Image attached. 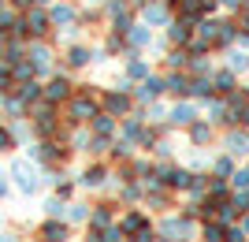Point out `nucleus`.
Listing matches in <instances>:
<instances>
[{
  "mask_svg": "<svg viewBox=\"0 0 249 242\" xmlns=\"http://www.w3.org/2000/svg\"><path fill=\"white\" fill-rule=\"evenodd\" d=\"M171 119H175V123H194V108H190V105H178L175 112H171Z\"/></svg>",
  "mask_w": 249,
  "mask_h": 242,
  "instance_id": "obj_18",
  "label": "nucleus"
},
{
  "mask_svg": "<svg viewBox=\"0 0 249 242\" xmlns=\"http://www.w3.org/2000/svg\"><path fill=\"white\" fill-rule=\"evenodd\" d=\"M242 119H246V123H249V108H246V112H242Z\"/></svg>",
  "mask_w": 249,
  "mask_h": 242,
  "instance_id": "obj_30",
  "label": "nucleus"
},
{
  "mask_svg": "<svg viewBox=\"0 0 249 242\" xmlns=\"http://www.w3.org/2000/svg\"><path fill=\"white\" fill-rule=\"evenodd\" d=\"M171 8H175V15H201L205 0H171ZM201 19H205V15H201Z\"/></svg>",
  "mask_w": 249,
  "mask_h": 242,
  "instance_id": "obj_10",
  "label": "nucleus"
},
{
  "mask_svg": "<svg viewBox=\"0 0 249 242\" xmlns=\"http://www.w3.org/2000/svg\"><path fill=\"white\" fill-rule=\"evenodd\" d=\"M8 149H11V134H8V130H0V153H8Z\"/></svg>",
  "mask_w": 249,
  "mask_h": 242,
  "instance_id": "obj_26",
  "label": "nucleus"
},
{
  "mask_svg": "<svg viewBox=\"0 0 249 242\" xmlns=\"http://www.w3.org/2000/svg\"><path fill=\"white\" fill-rule=\"evenodd\" d=\"M26 60L34 63V71H37V74H45V71H49V63H52L49 45H30V49H26Z\"/></svg>",
  "mask_w": 249,
  "mask_h": 242,
  "instance_id": "obj_6",
  "label": "nucleus"
},
{
  "mask_svg": "<svg viewBox=\"0 0 249 242\" xmlns=\"http://www.w3.org/2000/svg\"><path fill=\"white\" fill-rule=\"evenodd\" d=\"M45 209H49V216H63V205H60V201H56V198H52L49 205H45Z\"/></svg>",
  "mask_w": 249,
  "mask_h": 242,
  "instance_id": "obj_23",
  "label": "nucleus"
},
{
  "mask_svg": "<svg viewBox=\"0 0 249 242\" xmlns=\"http://www.w3.org/2000/svg\"><path fill=\"white\" fill-rule=\"evenodd\" d=\"M45 97H49V101H67V97H71V82L56 74V78L49 82V90H45Z\"/></svg>",
  "mask_w": 249,
  "mask_h": 242,
  "instance_id": "obj_8",
  "label": "nucleus"
},
{
  "mask_svg": "<svg viewBox=\"0 0 249 242\" xmlns=\"http://www.w3.org/2000/svg\"><path fill=\"white\" fill-rule=\"evenodd\" d=\"M104 105H108V112H126L130 101H126L123 93H108V97H104Z\"/></svg>",
  "mask_w": 249,
  "mask_h": 242,
  "instance_id": "obj_16",
  "label": "nucleus"
},
{
  "mask_svg": "<svg viewBox=\"0 0 249 242\" xmlns=\"http://www.w3.org/2000/svg\"><path fill=\"white\" fill-rule=\"evenodd\" d=\"M45 242H63L67 239V227H63V223H45Z\"/></svg>",
  "mask_w": 249,
  "mask_h": 242,
  "instance_id": "obj_15",
  "label": "nucleus"
},
{
  "mask_svg": "<svg viewBox=\"0 0 249 242\" xmlns=\"http://www.w3.org/2000/svg\"><path fill=\"white\" fill-rule=\"evenodd\" d=\"M8 86V67H0V90Z\"/></svg>",
  "mask_w": 249,
  "mask_h": 242,
  "instance_id": "obj_29",
  "label": "nucleus"
},
{
  "mask_svg": "<svg viewBox=\"0 0 249 242\" xmlns=\"http://www.w3.org/2000/svg\"><path fill=\"white\" fill-rule=\"evenodd\" d=\"M126 45H130V49H149V45H153V26H145V22L130 26V30H126Z\"/></svg>",
  "mask_w": 249,
  "mask_h": 242,
  "instance_id": "obj_5",
  "label": "nucleus"
},
{
  "mask_svg": "<svg viewBox=\"0 0 249 242\" xmlns=\"http://www.w3.org/2000/svg\"><path fill=\"white\" fill-rule=\"evenodd\" d=\"M205 239H208V242H219V239H223V231H219V227H208Z\"/></svg>",
  "mask_w": 249,
  "mask_h": 242,
  "instance_id": "obj_28",
  "label": "nucleus"
},
{
  "mask_svg": "<svg viewBox=\"0 0 249 242\" xmlns=\"http://www.w3.org/2000/svg\"><path fill=\"white\" fill-rule=\"evenodd\" d=\"M11 171H15V179H19V190H26V194H34V190H37V171H34L30 164H22V160H19Z\"/></svg>",
  "mask_w": 249,
  "mask_h": 242,
  "instance_id": "obj_7",
  "label": "nucleus"
},
{
  "mask_svg": "<svg viewBox=\"0 0 249 242\" xmlns=\"http://www.w3.org/2000/svg\"><path fill=\"white\" fill-rule=\"evenodd\" d=\"M123 227H126V231H138V227H142V216H126Z\"/></svg>",
  "mask_w": 249,
  "mask_h": 242,
  "instance_id": "obj_24",
  "label": "nucleus"
},
{
  "mask_svg": "<svg viewBox=\"0 0 249 242\" xmlns=\"http://www.w3.org/2000/svg\"><path fill=\"white\" fill-rule=\"evenodd\" d=\"M219 8H227V11H242V0H219Z\"/></svg>",
  "mask_w": 249,
  "mask_h": 242,
  "instance_id": "obj_25",
  "label": "nucleus"
},
{
  "mask_svg": "<svg viewBox=\"0 0 249 242\" xmlns=\"http://www.w3.org/2000/svg\"><path fill=\"white\" fill-rule=\"evenodd\" d=\"M97 116V101L93 93H78L71 101V119H93Z\"/></svg>",
  "mask_w": 249,
  "mask_h": 242,
  "instance_id": "obj_2",
  "label": "nucleus"
},
{
  "mask_svg": "<svg viewBox=\"0 0 249 242\" xmlns=\"http://www.w3.org/2000/svg\"><path fill=\"white\" fill-rule=\"evenodd\" d=\"M231 153H249V138H242V134H231Z\"/></svg>",
  "mask_w": 249,
  "mask_h": 242,
  "instance_id": "obj_19",
  "label": "nucleus"
},
{
  "mask_svg": "<svg viewBox=\"0 0 249 242\" xmlns=\"http://www.w3.org/2000/svg\"><path fill=\"white\" fill-rule=\"evenodd\" d=\"M212 86H219V93H227L231 86H234V74H231V71H219L216 78H212Z\"/></svg>",
  "mask_w": 249,
  "mask_h": 242,
  "instance_id": "obj_17",
  "label": "nucleus"
},
{
  "mask_svg": "<svg viewBox=\"0 0 249 242\" xmlns=\"http://www.w3.org/2000/svg\"><path fill=\"white\" fill-rule=\"evenodd\" d=\"M37 97H41V86L34 82V78H26V82L19 86V101H22V105H30V101H37Z\"/></svg>",
  "mask_w": 249,
  "mask_h": 242,
  "instance_id": "obj_11",
  "label": "nucleus"
},
{
  "mask_svg": "<svg viewBox=\"0 0 249 242\" xmlns=\"http://www.w3.org/2000/svg\"><path fill=\"white\" fill-rule=\"evenodd\" d=\"M52 26H60V30H67V26H74V19H78V8L74 4H56V8L49 11Z\"/></svg>",
  "mask_w": 249,
  "mask_h": 242,
  "instance_id": "obj_3",
  "label": "nucleus"
},
{
  "mask_svg": "<svg viewBox=\"0 0 249 242\" xmlns=\"http://www.w3.org/2000/svg\"><path fill=\"white\" fill-rule=\"evenodd\" d=\"M227 60H231V71H249V53H242V49H231Z\"/></svg>",
  "mask_w": 249,
  "mask_h": 242,
  "instance_id": "obj_13",
  "label": "nucleus"
},
{
  "mask_svg": "<svg viewBox=\"0 0 249 242\" xmlns=\"http://www.w3.org/2000/svg\"><path fill=\"white\" fill-rule=\"evenodd\" d=\"M171 19H175V8L167 0H149L145 8H142V22L145 26H167Z\"/></svg>",
  "mask_w": 249,
  "mask_h": 242,
  "instance_id": "obj_1",
  "label": "nucleus"
},
{
  "mask_svg": "<svg viewBox=\"0 0 249 242\" xmlns=\"http://www.w3.org/2000/svg\"><path fill=\"white\" fill-rule=\"evenodd\" d=\"M82 183H86V186H101V183H104V171H101V168L86 171V179H82Z\"/></svg>",
  "mask_w": 249,
  "mask_h": 242,
  "instance_id": "obj_20",
  "label": "nucleus"
},
{
  "mask_svg": "<svg viewBox=\"0 0 249 242\" xmlns=\"http://www.w3.org/2000/svg\"><path fill=\"white\" fill-rule=\"evenodd\" d=\"M49 26H52V19L45 15L41 8H26V30H30L34 37H41V34H49Z\"/></svg>",
  "mask_w": 249,
  "mask_h": 242,
  "instance_id": "obj_4",
  "label": "nucleus"
},
{
  "mask_svg": "<svg viewBox=\"0 0 249 242\" xmlns=\"http://www.w3.org/2000/svg\"><path fill=\"white\" fill-rule=\"evenodd\" d=\"M93 227H108V212H104V209L93 212Z\"/></svg>",
  "mask_w": 249,
  "mask_h": 242,
  "instance_id": "obj_22",
  "label": "nucleus"
},
{
  "mask_svg": "<svg viewBox=\"0 0 249 242\" xmlns=\"http://www.w3.org/2000/svg\"><path fill=\"white\" fill-rule=\"evenodd\" d=\"M89 60H93V53H89L86 45H71V49H67V63H71V67H86Z\"/></svg>",
  "mask_w": 249,
  "mask_h": 242,
  "instance_id": "obj_9",
  "label": "nucleus"
},
{
  "mask_svg": "<svg viewBox=\"0 0 249 242\" xmlns=\"http://www.w3.org/2000/svg\"><path fill=\"white\" fill-rule=\"evenodd\" d=\"M164 78H145V86H142V90H138V97H145V101H149V97H156V93H164Z\"/></svg>",
  "mask_w": 249,
  "mask_h": 242,
  "instance_id": "obj_12",
  "label": "nucleus"
},
{
  "mask_svg": "<svg viewBox=\"0 0 249 242\" xmlns=\"http://www.w3.org/2000/svg\"><path fill=\"white\" fill-rule=\"evenodd\" d=\"M34 4H52V0H34Z\"/></svg>",
  "mask_w": 249,
  "mask_h": 242,
  "instance_id": "obj_31",
  "label": "nucleus"
},
{
  "mask_svg": "<svg viewBox=\"0 0 249 242\" xmlns=\"http://www.w3.org/2000/svg\"><path fill=\"white\" fill-rule=\"evenodd\" d=\"M93 130L108 134V130H112V116H93Z\"/></svg>",
  "mask_w": 249,
  "mask_h": 242,
  "instance_id": "obj_21",
  "label": "nucleus"
},
{
  "mask_svg": "<svg viewBox=\"0 0 249 242\" xmlns=\"http://www.w3.org/2000/svg\"><path fill=\"white\" fill-rule=\"evenodd\" d=\"M71 220H86V205H71Z\"/></svg>",
  "mask_w": 249,
  "mask_h": 242,
  "instance_id": "obj_27",
  "label": "nucleus"
},
{
  "mask_svg": "<svg viewBox=\"0 0 249 242\" xmlns=\"http://www.w3.org/2000/svg\"><path fill=\"white\" fill-rule=\"evenodd\" d=\"M126 78H149V63L134 56V60L126 63Z\"/></svg>",
  "mask_w": 249,
  "mask_h": 242,
  "instance_id": "obj_14",
  "label": "nucleus"
}]
</instances>
